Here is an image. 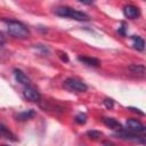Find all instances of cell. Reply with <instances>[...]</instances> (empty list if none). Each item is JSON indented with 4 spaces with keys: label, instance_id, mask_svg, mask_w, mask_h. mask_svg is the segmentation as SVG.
<instances>
[{
    "label": "cell",
    "instance_id": "cell-13",
    "mask_svg": "<svg viewBox=\"0 0 146 146\" xmlns=\"http://www.w3.org/2000/svg\"><path fill=\"white\" fill-rule=\"evenodd\" d=\"M1 135L5 137V138H7V139H10V140H16V138H14L15 136L3 125V124H1Z\"/></svg>",
    "mask_w": 146,
    "mask_h": 146
},
{
    "label": "cell",
    "instance_id": "cell-19",
    "mask_svg": "<svg viewBox=\"0 0 146 146\" xmlns=\"http://www.w3.org/2000/svg\"><path fill=\"white\" fill-rule=\"evenodd\" d=\"M3 146H6V145H3Z\"/></svg>",
    "mask_w": 146,
    "mask_h": 146
},
{
    "label": "cell",
    "instance_id": "cell-7",
    "mask_svg": "<svg viewBox=\"0 0 146 146\" xmlns=\"http://www.w3.org/2000/svg\"><path fill=\"white\" fill-rule=\"evenodd\" d=\"M14 75H15L16 81L19 82L21 84H23V86H25V87H29V86H30L31 80H30V78H29L22 70L15 68V70H14Z\"/></svg>",
    "mask_w": 146,
    "mask_h": 146
},
{
    "label": "cell",
    "instance_id": "cell-4",
    "mask_svg": "<svg viewBox=\"0 0 146 146\" xmlns=\"http://www.w3.org/2000/svg\"><path fill=\"white\" fill-rule=\"evenodd\" d=\"M125 125H127V128H128L129 131H132L135 133H137V132H145V129H146V127H144L143 123L140 121L136 120V119H129V120H127Z\"/></svg>",
    "mask_w": 146,
    "mask_h": 146
},
{
    "label": "cell",
    "instance_id": "cell-1",
    "mask_svg": "<svg viewBox=\"0 0 146 146\" xmlns=\"http://www.w3.org/2000/svg\"><path fill=\"white\" fill-rule=\"evenodd\" d=\"M54 13L57 15V16H60V17H67V18H72V19H75V21H80V22H86V21H89V16L83 13V11H79V10H75L71 7H67V6H62V7H57Z\"/></svg>",
    "mask_w": 146,
    "mask_h": 146
},
{
    "label": "cell",
    "instance_id": "cell-15",
    "mask_svg": "<svg viewBox=\"0 0 146 146\" xmlns=\"http://www.w3.org/2000/svg\"><path fill=\"white\" fill-rule=\"evenodd\" d=\"M87 135H88L89 138H91V139H98L103 133L99 132V131H96V130H90V131L87 132Z\"/></svg>",
    "mask_w": 146,
    "mask_h": 146
},
{
    "label": "cell",
    "instance_id": "cell-9",
    "mask_svg": "<svg viewBox=\"0 0 146 146\" xmlns=\"http://www.w3.org/2000/svg\"><path fill=\"white\" fill-rule=\"evenodd\" d=\"M131 40H132V46H133L135 49H137L139 51L144 50V48H145V41H144L143 38H140L139 35H132L131 36Z\"/></svg>",
    "mask_w": 146,
    "mask_h": 146
},
{
    "label": "cell",
    "instance_id": "cell-5",
    "mask_svg": "<svg viewBox=\"0 0 146 146\" xmlns=\"http://www.w3.org/2000/svg\"><path fill=\"white\" fill-rule=\"evenodd\" d=\"M123 14L129 19H136L137 17H139L140 10L138 7H136L133 5H127L123 7Z\"/></svg>",
    "mask_w": 146,
    "mask_h": 146
},
{
    "label": "cell",
    "instance_id": "cell-8",
    "mask_svg": "<svg viewBox=\"0 0 146 146\" xmlns=\"http://www.w3.org/2000/svg\"><path fill=\"white\" fill-rule=\"evenodd\" d=\"M78 60L88 65V66H92V67H98L100 65V62L99 59L95 58V57H88V56H79L78 57Z\"/></svg>",
    "mask_w": 146,
    "mask_h": 146
},
{
    "label": "cell",
    "instance_id": "cell-12",
    "mask_svg": "<svg viewBox=\"0 0 146 146\" xmlns=\"http://www.w3.org/2000/svg\"><path fill=\"white\" fill-rule=\"evenodd\" d=\"M104 123H105L107 127H110V128H112V129H115V130H121V129H122L121 124H120L115 119H113V117H104Z\"/></svg>",
    "mask_w": 146,
    "mask_h": 146
},
{
    "label": "cell",
    "instance_id": "cell-11",
    "mask_svg": "<svg viewBox=\"0 0 146 146\" xmlns=\"http://www.w3.org/2000/svg\"><path fill=\"white\" fill-rule=\"evenodd\" d=\"M34 115H35V112H34L33 110H27V111H24V112L18 113V114L16 115V117H17V120H19V121H26V120L32 119Z\"/></svg>",
    "mask_w": 146,
    "mask_h": 146
},
{
    "label": "cell",
    "instance_id": "cell-6",
    "mask_svg": "<svg viewBox=\"0 0 146 146\" xmlns=\"http://www.w3.org/2000/svg\"><path fill=\"white\" fill-rule=\"evenodd\" d=\"M23 95H24V97L27 99V100H30V102H39L40 100V98H41V95H40V92L38 91V90H35L34 88H32V87H25V89H24V91H23Z\"/></svg>",
    "mask_w": 146,
    "mask_h": 146
},
{
    "label": "cell",
    "instance_id": "cell-2",
    "mask_svg": "<svg viewBox=\"0 0 146 146\" xmlns=\"http://www.w3.org/2000/svg\"><path fill=\"white\" fill-rule=\"evenodd\" d=\"M5 22L7 24V30H8V33L10 35H13L15 38H18V39H25V38L29 36L30 31L22 22L13 21V19L5 21Z\"/></svg>",
    "mask_w": 146,
    "mask_h": 146
},
{
    "label": "cell",
    "instance_id": "cell-18",
    "mask_svg": "<svg viewBox=\"0 0 146 146\" xmlns=\"http://www.w3.org/2000/svg\"><path fill=\"white\" fill-rule=\"evenodd\" d=\"M141 144H144V145L146 146V137H143V139H141Z\"/></svg>",
    "mask_w": 146,
    "mask_h": 146
},
{
    "label": "cell",
    "instance_id": "cell-14",
    "mask_svg": "<svg viewBox=\"0 0 146 146\" xmlns=\"http://www.w3.org/2000/svg\"><path fill=\"white\" fill-rule=\"evenodd\" d=\"M74 120H75V122L79 123V124H84V123L87 122V115H86L84 113H79V114L75 115Z\"/></svg>",
    "mask_w": 146,
    "mask_h": 146
},
{
    "label": "cell",
    "instance_id": "cell-3",
    "mask_svg": "<svg viewBox=\"0 0 146 146\" xmlns=\"http://www.w3.org/2000/svg\"><path fill=\"white\" fill-rule=\"evenodd\" d=\"M63 86L65 89H67L70 91H76V92H84L88 89V86L83 81H81L76 78H67L64 81Z\"/></svg>",
    "mask_w": 146,
    "mask_h": 146
},
{
    "label": "cell",
    "instance_id": "cell-10",
    "mask_svg": "<svg viewBox=\"0 0 146 146\" xmlns=\"http://www.w3.org/2000/svg\"><path fill=\"white\" fill-rule=\"evenodd\" d=\"M129 71L133 74H137V75H146V67L143 65H138V64L130 65Z\"/></svg>",
    "mask_w": 146,
    "mask_h": 146
},
{
    "label": "cell",
    "instance_id": "cell-16",
    "mask_svg": "<svg viewBox=\"0 0 146 146\" xmlns=\"http://www.w3.org/2000/svg\"><path fill=\"white\" fill-rule=\"evenodd\" d=\"M103 103H104V105L106 106V108H108V110L113 108V106H114V102H113L111 98H105V99L103 100Z\"/></svg>",
    "mask_w": 146,
    "mask_h": 146
},
{
    "label": "cell",
    "instance_id": "cell-17",
    "mask_svg": "<svg viewBox=\"0 0 146 146\" xmlns=\"http://www.w3.org/2000/svg\"><path fill=\"white\" fill-rule=\"evenodd\" d=\"M59 57H60L62 60H64V62H68V57H67V55H66L65 52H59Z\"/></svg>",
    "mask_w": 146,
    "mask_h": 146
}]
</instances>
